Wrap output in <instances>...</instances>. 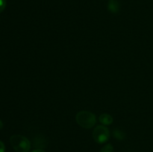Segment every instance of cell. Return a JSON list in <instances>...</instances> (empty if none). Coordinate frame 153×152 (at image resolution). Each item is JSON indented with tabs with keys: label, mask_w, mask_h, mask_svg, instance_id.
Masks as SVG:
<instances>
[{
	"label": "cell",
	"mask_w": 153,
	"mask_h": 152,
	"mask_svg": "<svg viewBox=\"0 0 153 152\" xmlns=\"http://www.w3.org/2000/svg\"><path fill=\"white\" fill-rule=\"evenodd\" d=\"M3 128V122L0 120V130Z\"/></svg>",
	"instance_id": "8fae6325"
},
{
	"label": "cell",
	"mask_w": 153,
	"mask_h": 152,
	"mask_svg": "<svg viewBox=\"0 0 153 152\" xmlns=\"http://www.w3.org/2000/svg\"><path fill=\"white\" fill-rule=\"evenodd\" d=\"M113 118L111 115L107 113H103L100 116V122L104 125H110L113 122Z\"/></svg>",
	"instance_id": "5b68a950"
},
{
	"label": "cell",
	"mask_w": 153,
	"mask_h": 152,
	"mask_svg": "<svg viewBox=\"0 0 153 152\" xmlns=\"http://www.w3.org/2000/svg\"><path fill=\"white\" fill-rule=\"evenodd\" d=\"M108 7L109 11L111 12L112 13H118L120 10V4L118 0H110Z\"/></svg>",
	"instance_id": "277c9868"
},
{
	"label": "cell",
	"mask_w": 153,
	"mask_h": 152,
	"mask_svg": "<svg viewBox=\"0 0 153 152\" xmlns=\"http://www.w3.org/2000/svg\"><path fill=\"white\" fill-rule=\"evenodd\" d=\"M31 152H45V151L43 150H42V149H36V150L32 151Z\"/></svg>",
	"instance_id": "30bf717a"
},
{
	"label": "cell",
	"mask_w": 153,
	"mask_h": 152,
	"mask_svg": "<svg viewBox=\"0 0 153 152\" xmlns=\"http://www.w3.org/2000/svg\"><path fill=\"white\" fill-rule=\"evenodd\" d=\"M100 152H114V148L111 144H107L101 149Z\"/></svg>",
	"instance_id": "52a82bcc"
},
{
	"label": "cell",
	"mask_w": 153,
	"mask_h": 152,
	"mask_svg": "<svg viewBox=\"0 0 153 152\" xmlns=\"http://www.w3.org/2000/svg\"><path fill=\"white\" fill-rule=\"evenodd\" d=\"M6 7V0H0V13L4 10Z\"/></svg>",
	"instance_id": "ba28073f"
},
{
	"label": "cell",
	"mask_w": 153,
	"mask_h": 152,
	"mask_svg": "<svg viewBox=\"0 0 153 152\" xmlns=\"http://www.w3.org/2000/svg\"><path fill=\"white\" fill-rule=\"evenodd\" d=\"M76 119L81 127L86 129L93 128L97 122L96 116L93 113L87 110H82L76 114Z\"/></svg>",
	"instance_id": "6da1fadb"
},
{
	"label": "cell",
	"mask_w": 153,
	"mask_h": 152,
	"mask_svg": "<svg viewBox=\"0 0 153 152\" xmlns=\"http://www.w3.org/2000/svg\"><path fill=\"white\" fill-rule=\"evenodd\" d=\"M10 145L16 152H28L31 148L30 142L21 135H13L10 138Z\"/></svg>",
	"instance_id": "7a4b0ae2"
},
{
	"label": "cell",
	"mask_w": 153,
	"mask_h": 152,
	"mask_svg": "<svg viewBox=\"0 0 153 152\" xmlns=\"http://www.w3.org/2000/svg\"><path fill=\"white\" fill-rule=\"evenodd\" d=\"M5 151V146L4 144L1 141H0V152H4Z\"/></svg>",
	"instance_id": "9c48e42d"
},
{
	"label": "cell",
	"mask_w": 153,
	"mask_h": 152,
	"mask_svg": "<svg viewBox=\"0 0 153 152\" xmlns=\"http://www.w3.org/2000/svg\"><path fill=\"white\" fill-rule=\"evenodd\" d=\"M114 137L115 139L118 140H123L125 139V134H124L123 131H121L120 130L115 129L114 131Z\"/></svg>",
	"instance_id": "8992f818"
},
{
	"label": "cell",
	"mask_w": 153,
	"mask_h": 152,
	"mask_svg": "<svg viewBox=\"0 0 153 152\" xmlns=\"http://www.w3.org/2000/svg\"><path fill=\"white\" fill-rule=\"evenodd\" d=\"M93 137L95 142L99 144H103L108 140L110 137V132L106 127L103 125H99L96 127L93 132Z\"/></svg>",
	"instance_id": "3957f363"
}]
</instances>
